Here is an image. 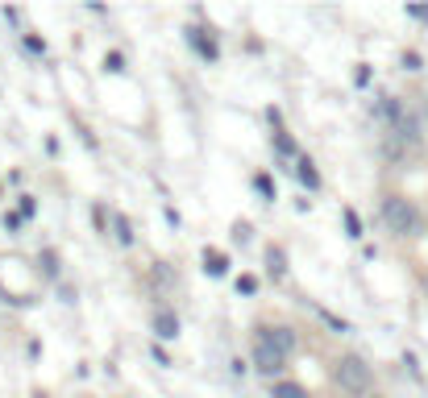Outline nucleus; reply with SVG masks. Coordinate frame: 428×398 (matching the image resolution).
<instances>
[{
    "mask_svg": "<svg viewBox=\"0 0 428 398\" xmlns=\"http://www.w3.org/2000/svg\"><path fill=\"white\" fill-rule=\"evenodd\" d=\"M382 220H387L391 233H399V236H412L420 229V211L412 208L404 195H387V199H382Z\"/></svg>",
    "mask_w": 428,
    "mask_h": 398,
    "instance_id": "obj_1",
    "label": "nucleus"
},
{
    "mask_svg": "<svg viewBox=\"0 0 428 398\" xmlns=\"http://www.w3.org/2000/svg\"><path fill=\"white\" fill-rule=\"evenodd\" d=\"M333 382L345 394H366L370 390V365L362 357H341L337 370H333Z\"/></svg>",
    "mask_w": 428,
    "mask_h": 398,
    "instance_id": "obj_2",
    "label": "nucleus"
},
{
    "mask_svg": "<svg viewBox=\"0 0 428 398\" xmlns=\"http://www.w3.org/2000/svg\"><path fill=\"white\" fill-rule=\"evenodd\" d=\"M258 340H262V345H270L275 352H283V357L295 352V332H291V328H262Z\"/></svg>",
    "mask_w": 428,
    "mask_h": 398,
    "instance_id": "obj_3",
    "label": "nucleus"
},
{
    "mask_svg": "<svg viewBox=\"0 0 428 398\" xmlns=\"http://www.w3.org/2000/svg\"><path fill=\"white\" fill-rule=\"evenodd\" d=\"M283 361H287V357H283V352H275L270 345H262V340L254 345V365H258L262 374H279V370H283Z\"/></svg>",
    "mask_w": 428,
    "mask_h": 398,
    "instance_id": "obj_4",
    "label": "nucleus"
},
{
    "mask_svg": "<svg viewBox=\"0 0 428 398\" xmlns=\"http://www.w3.org/2000/svg\"><path fill=\"white\" fill-rule=\"evenodd\" d=\"M154 332H158L163 340H175V336H179V320H175L170 311H154Z\"/></svg>",
    "mask_w": 428,
    "mask_h": 398,
    "instance_id": "obj_5",
    "label": "nucleus"
},
{
    "mask_svg": "<svg viewBox=\"0 0 428 398\" xmlns=\"http://www.w3.org/2000/svg\"><path fill=\"white\" fill-rule=\"evenodd\" d=\"M204 270H208L213 278H220V274L229 270V261H225V253H216V249H208V253H204Z\"/></svg>",
    "mask_w": 428,
    "mask_h": 398,
    "instance_id": "obj_6",
    "label": "nucleus"
},
{
    "mask_svg": "<svg viewBox=\"0 0 428 398\" xmlns=\"http://www.w3.org/2000/svg\"><path fill=\"white\" fill-rule=\"evenodd\" d=\"M270 398H308V390H304V386H295V382H275Z\"/></svg>",
    "mask_w": 428,
    "mask_h": 398,
    "instance_id": "obj_7",
    "label": "nucleus"
},
{
    "mask_svg": "<svg viewBox=\"0 0 428 398\" xmlns=\"http://www.w3.org/2000/svg\"><path fill=\"white\" fill-rule=\"evenodd\" d=\"M300 179H304L308 187H320V174H316V166H312L308 158H300Z\"/></svg>",
    "mask_w": 428,
    "mask_h": 398,
    "instance_id": "obj_8",
    "label": "nucleus"
},
{
    "mask_svg": "<svg viewBox=\"0 0 428 398\" xmlns=\"http://www.w3.org/2000/svg\"><path fill=\"white\" fill-rule=\"evenodd\" d=\"M266 261H270V274H283V253H279V249H270Z\"/></svg>",
    "mask_w": 428,
    "mask_h": 398,
    "instance_id": "obj_9",
    "label": "nucleus"
},
{
    "mask_svg": "<svg viewBox=\"0 0 428 398\" xmlns=\"http://www.w3.org/2000/svg\"><path fill=\"white\" fill-rule=\"evenodd\" d=\"M254 286H258V278H250V274H245V278H238V290H241V295H254Z\"/></svg>",
    "mask_w": 428,
    "mask_h": 398,
    "instance_id": "obj_10",
    "label": "nucleus"
},
{
    "mask_svg": "<svg viewBox=\"0 0 428 398\" xmlns=\"http://www.w3.org/2000/svg\"><path fill=\"white\" fill-rule=\"evenodd\" d=\"M117 241H121V245H129V241H133V233H129V224H125V220H117Z\"/></svg>",
    "mask_w": 428,
    "mask_h": 398,
    "instance_id": "obj_11",
    "label": "nucleus"
},
{
    "mask_svg": "<svg viewBox=\"0 0 428 398\" xmlns=\"http://www.w3.org/2000/svg\"><path fill=\"white\" fill-rule=\"evenodd\" d=\"M104 67H108V70H125V58H121V54H108V58H104Z\"/></svg>",
    "mask_w": 428,
    "mask_h": 398,
    "instance_id": "obj_12",
    "label": "nucleus"
},
{
    "mask_svg": "<svg viewBox=\"0 0 428 398\" xmlns=\"http://www.w3.org/2000/svg\"><path fill=\"white\" fill-rule=\"evenodd\" d=\"M345 224H350V236H362V224H357L354 211H345Z\"/></svg>",
    "mask_w": 428,
    "mask_h": 398,
    "instance_id": "obj_13",
    "label": "nucleus"
},
{
    "mask_svg": "<svg viewBox=\"0 0 428 398\" xmlns=\"http://www.w3.org/2000/svg\"><path fill=\"white\" fill-rule=\"evenodd\" d=\"M254 187H258L262 195H266V199H270V195H275V187H270V179H254Z\"/></svg>",
    "mask_w": 428,
    "mask_h": 398,
    "instance_id": "obj_14",
    "label": "nucleus"
},
{
    "mask_svg": "<svg viewBox=\"0 0 428 398\" xmlns=\"http://www.w3.org/2000/svg\"><path fill=\"white\" fill-rule=\"evenodd\" d=\"M275 141H279V150H283V154H295V145H291V137H287V133H279Z\"/></svg>",
    "mask_w": 428,
    "mask_h": 398,
    "instance_id": "obj_15",
    "label": "nucleus"
}]
</instances>
